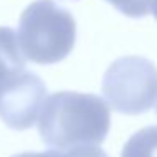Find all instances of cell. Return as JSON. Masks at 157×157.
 I'll return each mask as SVG.
<instances>
[{
	"label": "cell",
	"instance_id": "1",
	"mask_svg": "<svg viewBox=\"0 0 157 157\" xmlns=\"http://www.w3.org/2000/svg\"><path fill=\"white\" fill-rule=\"evenodd\" d=\"M37 128L51 149L100 145L110 132L108 103L91 93H52L42 101Z\"/></svg>",
	"mask_w": 157,
	"mask_h": 157
},
{
	"label": "cell",
	"instance_id": "2",
	"mask_svg": "<svg viewBox=\"0 0 157 157\" xmlns=\"http://www.w3.org/2000/svg\"><path fill=\"white\" fill-rule=\"evenodd\" d=\"M75 17L54 0H36L19 19L17 42L25 59L37 64L59 63L73 51Z\"/></svg>",
	"mask_w": 157,
	"mask_h": 157
},
{
	"label": "cell",
	"instance_id": "3",
	"mask_svg": "<svg viewBox=\"0 0 157 157\" xmlns=\"http://www.w3.org/2000/svg\"><path fill=\"white\" fill-rule=\"evenodd\" d=\"M101 91L115 112L139 115L154 106L157 100V68L140 56L118 58L103 76Z\"/></svg>",
	"mask_w": 157,
	"mask_h": 157
},
{
	"label": "cell",
	"instance_id": "4",
	"mask_svg": "<svg viewBox=\"0 0 157 157\" xmlns=\"http://www.w3.org/2000/svg\"><path fill=\"white\" fill-rule=\"evenodd\" d=\"M48 90L37 75L21 73L0 93V118L14 130H27L37 122Z\"/></svg>",
	"mask_w": 157,
	"mask_h": 157
},
{
	"label": "cell",
	"instance_id": "5",
	"mask_svg": "<svg viewBox=\"0 0 157 157\" xmlns=\"http://www.w3.org/2000/svg\"><path fill=\"white\" fill-rule=\"evenodd\" d=\"M25 71V58L10 27H0V93L21 73Z\"/></svg>",
	"mask_w": 157,
	"mask_h": 157
},
{
	"label": "cell",
	"instance_id": "6",
	"mask_svg": "<svg viewBox=\"0 0 157 157\" xmlns=\"http://www.w3.org/2000/svg\"><path fill=\"white\" fill-rule=\"evenodd\" d=\"M122 157H157V125L133 133L123 145Z\"/></svg>",
	"mask_w": 157,
	"mask_h": 157
},
{
	"label": "cell",
	"instance_id": "7",
	"mask_svg": "<svg viewBox=\"0 0 157 157\" xmlns=\"http://www.w3.org/2000/svg\"><path fill=\"white\" fill-rule=\"evenodd\" d=\"M12 157H108L98 145H78L73 149H49L46 152H22Z\"/></svg>",
	"mask_w": 157,
	"mask_h": 157
},
{
	"label": "cell",
	"instance_id": "8",
	"mask_svg": "<svg viewBox=\"0 0 157 157\" xmlns=\"http://www.w3.org/2000/svg\"><path fill=\"white\" fill-rule=\"evenodd\" d=\"M108 4H112L120 14L127 15V17L140 19L145 17L150 12L154 0H106Z\"/></svg>",
	"mask_w": 157,
	"mask_h": 157
},
{
	"label": "cell",
	"instance_id": "9",
	"mask_svg": "<svg viewBox=\"0 0 157 157\" xmlns=\"http://www.w3.org/2000/svg\"><path fill=\"white\" fill-rule=\"evenodd\" d=\"M150 9H152V12H154V17L157 19V0H154V2H152V7H150Z\"/></svg>",
	"mask_w": 157,
	"mask_h": 157
}]
</instances>
